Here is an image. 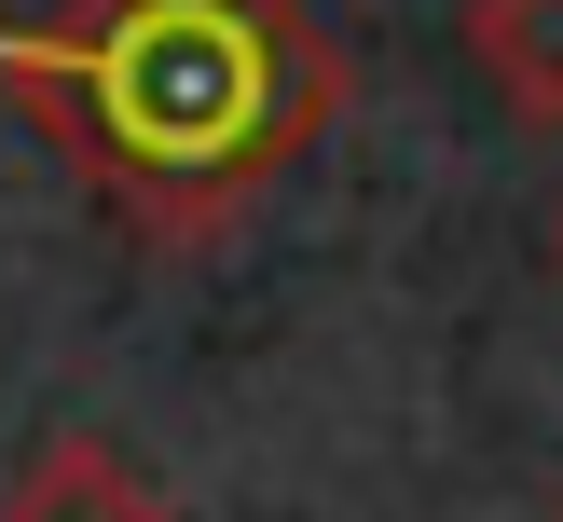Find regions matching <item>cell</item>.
Instances as JSON below:
<instances>
[{"instance_id": "obj_1", "label": "cell", "mask_w": 563, "mask_h": 522, "mask_svg": "<svg viewBox=\"0 0 563 522\" xmlns=\"http://www.w3.org/2000/svg\"><path fill=\"white\" fill-rule=\"evenodd\" d=\"M0 97L137 247H220L344 110V42L302 0H55L0 14Z\"/></svg>"}, {"instance_id": "obj_4", "label": "cell", "mask_w": 563, "mask_h": 522, "mask_svg": "<svg viewBox=\"0 0 563 522\" xmlns=\"http://www.w3.org/2000/svg\"><path fill=\"white\" fill-rule=\"evenodd\" d=\"M550 262H563V207H550Z\"/></svg>"}, {"instance_id": "obj_3", "label": "cell", "mask_w": 563, "mask_h": 522, "mask_svg": "<svg viewBox=\"0 0 563 522\" xmlns=\"http://www.w3.org/2000/svg\"><path fill=\"white\" fill-rule=\"evenodd\" d=\"M467 69L522 110V124H563V0H454Z\"/></svg>"}, {"instance_id": "obj_2", "label": "cell", "mask_w": 563, "mask_h": 522, "mask_svg": "<svg viewBox=\"0 0 563 522\" xmlns=\"http://www.w3.org/2000/svg\"><path fill=\"white\" fill-rule=\"evenodd\" d=\"M0 522H179V495L152 481V467L124 454V440L97 426H55L14 454V481H0Z\"/></svg>"}]
</instances>
